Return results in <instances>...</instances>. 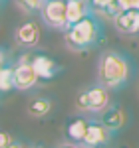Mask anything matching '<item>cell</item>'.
I'll return each instance as SVG.
<instances>
[{"mask_svg": "<svg viewBox=\"0 0 139 148\" xmlns=\"http://www.w3.org/2000/svg\"><path fill=\"white\" fill-rule=\"evenodd\" d=\"M44 2H46V0H16V4H18L26 14H36V12L40 14Z\"/></svg>", "mask_w": 139, "mask_h": 148, "instance_id": "cell-16", "label": "cell"}, {"mask_svg": "<svg viewBox=\"0 0 139 148\" xmlns=\"http://www.w3.org/2000/svg\"><path fill=\"white\" fill-rule=\"evenodd\" d=\"M40 18L48 28L54 30H66L68 26V10H66V0H46L42 10H40Z\"/></svg>", "mask_w": 139, "mask_h": 148, "instance_id": "cell-4", "label": "cell"}, {"mask_svg": "<svg viewBox=\"0 0 139 148\" xmlns=\"http://www.w3.org/2000/svg\"><path fill=\"white\" fill-rule=\"evenodd\" d=\"M12 89H16V79H14V63L10 59L0 69V93H8Z\"/></svg>", "mask_w": 139, "mask_h": 148, "instance_id": "cell-15", "label": "cell"}, {"mask_svg": "<svg viewBox=\"0 0 139 148\" xmlns=\"http://www.w3.org/2000/svg\"><path fill=\"white\" fill-rule=\"evenodd\" d=\"M88 125H90V119H83V116H74L70 119L68 125H66V138L72 140V142H80L85 136V130H88Z\"/></svg>", "mask_w": 139, "mask_h": 148, "instance_id": "cell-13", "label": "cell"}, {"mask_svg": "<svg viewBox=\"0 0 139 148\" xmlns=\"http://www.w3.org/2000/svg\"><path fill=\"white\" fill-rule=\"evenodd\" d=\"M111 105L109 99V89L104 87L101 83L81 87L76 95V111L85 114H101Z\"/></svg>", "mask_w": 139, "mask_h": 148, "instance_id": "cell-3", "label": "cell"}, {"mask_svg": "<svg viewBox=\"0 0 139 148\" xmlns=\"http://www.w3.org/2000/svg\"><path fill=\"white\" fill-rule=\"evenodd\" d=\"M40 38H42V30L36 22H22L16 30H14V40L16 44L24 49H34L40 44Z\"/></svg>", "mask_w": 139, "mask_h": 148, "instance_id": "cell-8", "label": "cell"}, {"mask_svg": "<svg viewBox=\"0 0 139 148\" xmlns=\"http://www.w3.org/2000/svg\"><path fill=\"white\" fill-rule=\"evenodd\" d=\"M104 38V26L97 14H85L81 20L66 26L64 30V44L72 51H88L95 47Z\"/></svg>", "mask_w": 139, "mask_h": 148, "instance_id": "cell-2", "label": "cell"}, {"mask_svg": "<svg viewBox=\"0 0 139 148\" xmlns=\"http://www.w3.org/2000/svg\"><path fill=\"white\" fill-rule=\"evenodd\" d=\"M113 132L99 121V119H90V125L85 130V136L81 140L83 148H107L111 144Z\"/></svg>", "mask_w": 139, "mask_h": 148, "instance_id": "cell-5", "label": "cell"}, {"mask_svg": "<svg viewBox=\"0 0 139 148\" xmlns=\"http://www.w3.org/2000/svg\"><path fill=\"white\" fill-rule=\"evenodd\" d=\"M30 63L36 69L38 77L44 79V81H50V79H54V77H58L60 71H62L58 61L54 57H50L48 53H42V51L30 53Z\"/></svg>", "mask_w": 139, "mask_h": 148, "instance_id": "cell-7", "label": "cell"}, {"mask_svg": "<svg viewBox=\"0 0 139 148\" xmlns=\"http://www.w3.org/2000/svg\"><path fill=\"white\" fill-rule=\"evenodd\" d=\"M111 24L119 34H125V36L139 34V10L137 8H123L111 20Z\"/></svg>", "mask_w": 139, "mask_h": 148, "instance_id": "cell-9", "label": "cell"}, {"mask_svg": "<svg viewBox=\"0 0 139 148\" xmlns=\"http://www.w3.org/2000/svg\"><path fill=\"white\" fill-rule=\"evenodd\" d=\"M14 79H16V89L18 91H28L38 85V73L30 63V53H24L18 57V61L14 63Z\"/></svg>", "mask_w": 139, "mask_h": 148, "instance_id": "cell-6", "label": "cell"}, {"mask_svg": "<svg viewBox=\"0 0 139 148\" xmlns=\"http://www.w3.org/2000/svg\"><path fill=\"white\" fill-rule=\"evenodd\" d=\"M133 75V63L125 53L107 49L97 59V83H101L109 91L123 89Z\"/></svg>", "mask_w": 139, "mask_h": 148, "instance_id": "cell-1", "label": "cell"}, {"mask_svg": "<svg viewBox=\"0 0 139 148\" xmlns=\"http://www.w3.org/2000/svg\"><path fill=\"white\" fill-rule=\"evenodd\" d=\"M2 4H4V0H0V6H2Z\"/></svg>", "mask_w": 139, "mask_h": 148, "instance_id": "cell-24", "label": "cell"}, {"mask_svg": "<svg viewBox=\"0 0 139 148\" xmlns=\"http://www.w3.org/2000/svg\"><path fill=\"white\" fill-rule=\"evenodd\" d=\"M66 10H68V26L81 20L85 14H90V0H66Z\"/></svg>", "mask_w": 139, "mask_h": 148, "instance_id": "cell-14", "label": "cell"}, {"mask_svg": "<svg viewBox=\"0 0 139 148\" xmlns=\"http://www.w3.org/2000/svg\"><path fill=\"white\" fill-rule=\"evenodd\" d=\"M121 8H137L139 10V0H119Z\"/></svg>", "mask_w": 139, "mask_h": 148, "instance_id": "cell-19", "label": "cell"}, {"mask_svg": "<svg viewBox=\"0 0 139 148\" xmlns=\"http://www.w3.org/2000/svg\"><path fill=\"white\" fill-rule=\"evenodd\" d=\"M0 69H2V65H0Z\"/></svg>", "mask_w": 139, "mask_h": 148, "instance_id": "cell-25", "label": "cell"}, {"mask_svg": "<svg viewBox=\"0 0 139 148\" xmlns=\"http://www.w3.org/2000/svg\"><path fill=\"white\" fill-rule=\"evenodd\" d=\"M28 148H44L42 144H32V146H28Z\"/></svg>", "mask_w": 139, "mask_h": 148, "instance_id": "cell-22", "label": "cell"}, {"mask_svg": "<svg viewBox=\"0 0 139 148\" xmlns=\"http://www.w3.org/2000/svg\"><path fill=\"white\" fill-rule=\"evenodd\" d=\"M127 119H129V114L127 111L121 107V105H109L107 109H105L104 113L99 114V121L104 123L111 132H117V130H121L123 126L127 125Z\"/></svg>", "mask_w": 139, "mask_h": 148, "instance_id": "cell-10", "label": "cell"}, {"mask_svg": "<svg viewBox=\"0 0 139 148\" xmlns=\"http://www.w3.org/2000/svg\"><path fill=\"white\" fill-rule=\"evenodd\" d=\"M12 140H14V138H12L10 132H6V130H0V148H6V146H8V144L12 142Z\"/></svg>", "mask_w": 139, "mask_h": 148, "instance_id": "cell-17", "label": "cell"}, {"mask_svg": "<svg viewBox=\"0 0 139 148\" xmlns=\"http://www.w3.org/2000/svg\"><path fill=\"white\" fill-rule=\"evenodd\" d=\"M26 113L32 119H44V116H48V114L52 113V99L42 97V95L32 97L28 101V105H26Z\"/></svg>", "mask_w": 139, "mask_h": 148, "instance_id": "cell-12", "label": "cell"}, {"mask_svg": "<svg viewBox=\"0 0 139 148\" xmlns=\"http://www.w3.org/2000/svg\"><path fill=\"white\" fill-rule=\"evenodd\" d=\"M90 8L101 20H113L117 14L123 10L119 0H90Z\"/></svg>", "mask_w": 139, "mask_h": 148, "instance_id": "cell-11", "label": "cell"}, {"mask_svg": "<svg viewBox=\"0 0 139 148\" xmlns=\"http://www.w3.org/2000/svg\"><path fill=\"white\" fill-rule=\"evenodd\" d=\"M56 148H83L80 144V142H72V140H64V142H60V144H56Z\"/></svg>", "mask_w": 139, "mask_h": 148, "instance_id": "cell-18", "label": "cell"}, {"mask_svg": "<svg viewBox=\"0 0 139 148\" xmlns=\"http://www.w3.org/2000/svg\"><path fill=\"white\" fill-rule=\"evenodd\" d=\"M8 61H10V56H8V51H6L4 47H0V65L8 63Z\"/></svg>", "mask_w": 139, "mask_h": 148, "instance_id": "cell-20", "label": "cell"}, {"mask_svg": "<svg viewBox=\"0 0 139 148\" xmlns=\"http://www.w3.org/2000/svg\"><path fill=\"white\" fill-rule=\"evenodd\" d=\"M137 91H139V79H137Z\"/></svg>", "mask_w": 139, "mask_h": 148, "instance_id": "cell-23", "label": "cell"}, {"mask_svg": "<svg viewBox=\"0 0 139 148\" xmlns=\"http://www.w3.org/2000/svg\"><path fill=\"white\" fill-rule=\"evenodd\" d=\"M6 148H28V146H26L24 142H20V140H12V142H10Z\"/></svg>", "mask_w": 139, "mask_h": 148, "instance_id": "cell-21", "label": "cell"}]
</instances>
